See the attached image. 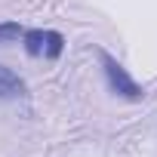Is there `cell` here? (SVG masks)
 Segmentation results:
<instances>
[{
  "label": "cell",
  "mask_w": 157,
  "mask_h": 157,
  "mask_svg": "<svg viewBox=\"0 0 157 157\" xmlns=\"http://www.w3.org/2000/svg\"><path fill=\"white\" fill-rule=\"evenodd\" d=\"M25 28L19 22H0V43H13V40H22Z\"/></svg>",
  "instance_id": "5"
},
{
  "label": "cell",
  "mask_w": 157,
  "mask_h": 157,
  "mask_svg": "<svg viewBox=\"0 0 157 157\" xmlns=\"http://www.w3.org/2000/svg\"><path fill=\"white\" fill-rule=\"evenodd\" d=\"M99 59H102V68H105V77H108V86H111V93H117V96H123V99H129V102H139V99H145V90L129 77V71L108 52V49H99Z\"/></svg>",
  "instance_id": "1"
},
{
  "label": "cell",
  "mask_w": 157,
  "mask_h": 157,
  "mask_svg": "<svg viewBox=\"0 0 157 157\" xmlns=\"http://www.w3.org/2000/svg\"><path fill=\"white\" fill-rule=\"evenodd\" d=\"M22 43H25V52L28 56H43V49H46V31L43 28H25V34H22Z\"/></svg>",
  "instance_id": "3"
},
{
  "label": "cell",
  "mask_w": 157,
  "mask_h": 157,
  "mask_svg": "<svg viewBox=\"0 0 157 157\" xmlns=\"http://www.w3.org/2000/svg\"><path fill=\"white\" fill-rule=\"evenodd\" d=\"M62 49H65V37L59 31H46V49H43V56L46 59H59Z\"/></svg>",
  "instance_id": "4"
},
{
  "label": "cell",
  "mask_w": 157,
  "mask_h": 157,
  "mask_svg": "<svg viewBox=\"0 0 157 157\" xmlns=\"http://www.w3.org/2000/svg\"><path fill=\"white\" fill-rule=\"evenodd\" d=\"M25 96V80L6 65H0V99H19Z\"/></svg>",
  "instance_id": "2"
}]
</instances>
